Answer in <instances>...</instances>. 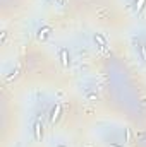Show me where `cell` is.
<instances>
[{
    "label": "cell",
    "mask_w": 146,
    "mask_h": 147,
    "mask_svg": "<svg viewBox=\"0 0 146 147\" xmlns=\"http://www.w3.org/2000/svg\"><path fill=\"white\" fill-rule=\"evenodd\" d=\"M60 111H62V106H60V105H55V106H53V110L50 113V123H55V121L60 118Z\"/></svg>",
    "instance_id": "1"
},
{
    "label": "cell",
    "mask_w": 146,
    "mask_h": 147,
    "mask_svg": "<svg viewBox=\"0 0 146 147\" xmlns=\"http://www.w3.org/2000/svg\"><path fill=\"white\" fill-rule=\"evenodd\" d=\"M33 130H35V139H36V140H41V134H43V125H41V121H35Z\"/></svg>",
    "instance_id": "2"
},
{
    "label": "cell",
    "mask_w": 146,
    "mask_h": 147,
    "mask_svg": "<svg viewBox=\"0 0 146 147\" xmlns=\"http://www.w3.org/2000/svg\"><path fill=\"white\" fill-rule=\"evenodd\" d=\"M60 62H62L64 67H69V51H67L65 48L60 50Z\"/></svg>",
    "instance_id": "3"
},
{
    "label": "cell",
    "mask_w": 146,
    "mask_h": 147,
    "mask_svg": "<svg viewBox=\"0 0 146 147\" xmlns=\"http://www.w3.org/2000/svg\"><path fill=\"white\" fill-rule=\"evenodd\" d=\"M48 34H50V28H41L40 31H38V39H46L48 38Z\"/></svg>",
    "instance_id": "4"
},
{
    "label": "cell",
    "mask_w": 146,
    "mask_h": 147,
    "mask_svg": "<svg viewBox=\"0 0 146 147\" xmlns=\"http://www.w3.org/2000/svg\"><path fill=\"white\" fill-rule=\"evenodd\" d=\"M95 43H98L100 46H107V39L102 34H95Z\"/></svg>",
    "instance_id": "5"
},
{
    "label": "cell",
    "mask_w": 146,
    "mask_h": 147,
    "mask_svg": "<svg viewBox=\"0 0 146 147\" xmlns=\"http://www.w3.org/2000/svg\"><path fill=\"white\" fill-rule=\"evenodd\" d=\"M139 51H141V58L146 62V45H139Z\"/></svg>",
    "instance_id": "6"
},
{
    "label": "cell",
    "mask_w": 146,
    "mask_h": 147,
    "mask_svg": "<svg viewBox=\"0 0 146 147\" xmlns=\"http://www.w3.org/2000/svg\"><path fill=\"white\" fill-rule=\"evenodd\" d=\"M145 2H146V0H138V2H136V9H138V12L145 7Z\"/></svg>",
    "instance_id": "7"
},
{
    "label": "cell",
    "mask_w": 146,
    "mask_h": 147,
    "mask_svg": "<svg viewBox=\"0 0 146 147\" xmlns=\"http://www.w3.org/2000/svg\"><path fill=\"white\" fill-rule=\"evenodd\" d=\"M110 147H120V146H115V144H110Z\"/></svg>",
    "instance_id": "8"
},
{
    "label": "cell",
    "mask_w": 146,
    "mask_h": 147,
    "mask_svg": "<svg viewBox=\"0 0 146 147\" xmlns=\"http://www.w3.org/2000/svg\"><path fill=\"white\" fill-rule=\"evenodd\" d=\"M62 2H64V0H59V3H62Z\"/></svg>",
    "instance_id": "9"
},
{
    "label": "cell",
    "mask_w": 146,
    "mask_h": 147,
    "mask_svg": "<svg viewBox=\"0 0 146 147\" xmlns=\"http://www.w3.org/2000/svg\"><path fill=\"white\" fill-rule=\"evenodd\" d=\"M57 147H64V146H57Z\"/></svg>",
    "instance_id": "10"
}]
</instances>
